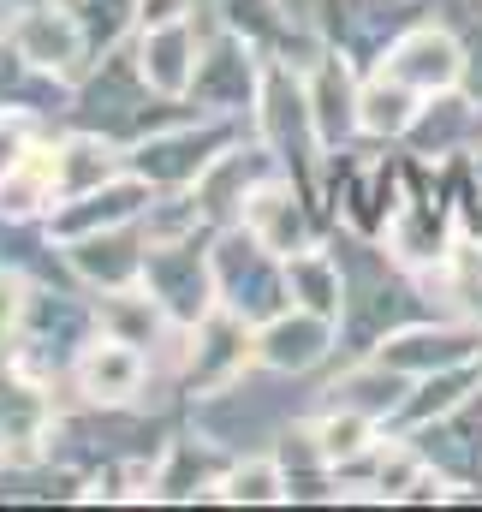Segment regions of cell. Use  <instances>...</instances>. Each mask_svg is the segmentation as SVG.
I'll list each match as a JSON object with an SVG mask.
<instances>
[{"label": "cell", "mask_w": 482, "mask_h": 512, "mask_svg": "<svg viewBox=\"0 0 482 512\" xmlns=\"http://www.w3.org/2000/svg\"><path fill=\"white\" fill-rule=\"evenodd\" d=\"M155 6H179V0H155ZM173 12H149V24H167Z\"/></svg>", "instance_id": "6da1fadb"}]
</instances>
